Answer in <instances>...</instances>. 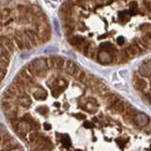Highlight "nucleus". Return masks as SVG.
Segmentation results:
<instances>
[{
	"mask_svg": "<svg viewBox=\"0 0 151 151\" xmlns=\"http://www.w3.org/2000/svg\"><path fill=\"white\" fill-rule=\"evenodd\" d=\"M31 75L45 96L32 115L30 151H151V115L89 70L49 56Z\"/></svg>",
	"mask_w": 151,
	"mask_h": 151,
	"instance_id": "nucleus-1",
	"label": "nucleus"
},
{
	"mask_svg": "<svg viewBox=\"0 0 151 151\" xmlns=\"http://www.w3.org/2000/svg\"><path fill=\"white\" fill-rule=\"evenodd\" d=\"M60 15L69 44L100 65L151 52V0H65Z\"/></svg>",
	"mask_w": 151,
	"mask_h": 151,
	"instance_id": "nucleus-2",
	"label": "nucleus"
},
{
	"mask_svg": "<svg viewBox=\"0 0 151 151\" xmlns=\"http://www.w3.org/2000/svg\"><path fill=\"white\" fill-rule=\"evenodd\" d=\"M132 84L139 96L151 106V57L136 68L132 75Z\"/></svg>",
	"mask_w": 151,
	"mask_h": 151,
	"instance_id": "nucleus-3",
	"label": "nucleus"
},
{
	"mask_svg": "<svg viewBox=\"0 0 151 151\" xmlns=\"http://www.w3.org/2000/svg\"><path fill=\"white\" fill-rule=\"evenodd\" d=\"M5 45H6V48L8 49V50H10V51L14 50V44L12 43V41L10 40L9 38H6V37H5Z\"/></svg>",
	"mask_w": 151,
	"mask_h": 151,
	"instance_id": "nucleus-4",
	"label": "nucleus"
},
{
	"mask_svg": "<svg viewBox=\"0 0 151 151\" xmlns=\"http://www.w3.org/2000/svg\"><path fill=\"white\" fill-rule=\"evenodd\" d=\"M14 40H15V43H16V45H17V47L19 49H21V50H23V49H26V42L25 41L16 39V38H14Z\"/></svg>",
	"mask_w": 151,
	"mask_h": 151,
	"instance_id": "nucleus-5",
	"label": "nucleus"
},
{
	"mask_svg": "<svg viewBox=\"0 0 151 151\" xmlns=\"http://www.w3.org/2000/svg\"><path fill=\"white\" fill-rule=\"evenodd\" d=\"M10 9H4L2 10V12H1V15H2V18H6V17H9L10 16Z\"/></svg>",
	"mask_w": 151,
	"mask_h": 151,
	"instance_id": "nucleus-6",
	"label": "nucleus"
},
{
	"mask_svg": "<svg viewBox=\"0 0 151 151\" xmlns=\"http://www.w3.org/2000/svg\"><path fill=\"white\" fill-rule=\"evenodd\" d=\"M6 74H7V69H4V68H0V80L6 77Z\"/></svg>",
	"mask_w": 151,
	"mask_h": 151,
	"instance_id": "nucleus-7",
	"label": "nucleus"
},
{
	"mask_svg": "<svg viewBox=\"0 0 151 151\" xmlns=\"http://www.w3.org/2000/svg\"><path fill=\"white\" fill-rule=\"evenodd\" d=\"M0 6H1V1H0Z\"/></svg>",
	"mask_w": 151,
	"mask_h": 151,
	"instance_id": "nucleus-8",
	"label": "nucleus"
}]
</instances>
